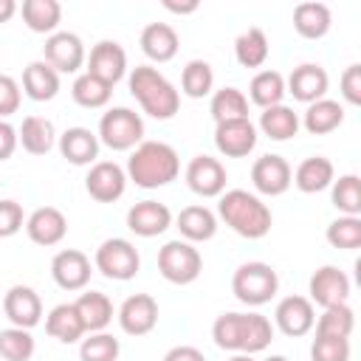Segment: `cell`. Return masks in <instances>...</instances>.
Returning <instances> with one entry per match:
<instances>
[{"label": "cell", "instance_id": "cell-33", "mask_svg": "<svg viewBox=\"0 0 361 361\" xmlns=\"http://www.w3.org/2000/svg\"><path fill=\"white\" fill-rule=\"evenodd\" d=\"M274 338V327L262 313H243L240 319V350L245 355L262 353Z\"/></svg>", "mask_w": 361, "mask_h": 361}, {"label": "cell", "instance_id": "cell-53", "mask_svg": "<svg viewBox=\"0 0 361 361\" xmlns=\"http://www.w3.org/2000/svg\"><path fill=\"white\" fill-rule=\"evenodd\" d=\"M228 361H254V358H251V355H245V353H234Z\"/></svg>", "mask_w": 361, "mask_h": 361}, {"label": "cell", "instance_id": "cell-38", "mask_svg": "<svg viewBox=\"0 0 361 361\" xmlns=\"http://www.w3.org/2000/svg\"><path fill=\"white\" fill-rule=\"evenodd\" d=\"M209 113L214 121L248 118V99L237 87H220V90H214V96L209 102Z\"/></svg>", "mask_w": 361, "mask_h": 361}, {"label": "cell", "instance_id": "cell-45", "mask_svg": "<svg viewBox=\"0 0 361 361\" xmlns=\"http://www.w3.org/2000/svg\"><path fill=\"white\" fill-rule=\"evenodd\" d=\"M310 361H350V338L316 336L310 347Z\"/></svg>", "mask_w": 361, "mask_h": 361}, {"label": "cell", "instance_id": "cell-52", "mask_svg": "<svg viewBox=\"0 0 361 361\" xmlns=\"http://www.w3.org/2000/svg\"><path fill=\"white\" fill-rule=\"evenodd\" d=\"M17 11V3L14 0H0V23H8Z\"/></svg>", "mask_w": 361, "mask_h": 361}, {"label": "cell", "instance_id": "cell-12", "mask_svg": "<svg viewBox=\"0 0 361 361\" xmlns=\"http://www.w3.org/2000/svg\"><path fill=\"white\" fill-rule=\"evenodd\" d=\"M85 189L99 203H116L127 189V172L113 161H96L85 178Z\"/></svg>", "mask_w": 361, "mask_h": 361}, {"label": "cell", "instance_id": "cell-35", "mask_svg": "<svg viewBox=\"0 0 361 361\" xmlns=\"http://www.w3.org/2000/svg\"><path fill=\"white\" fill-rule=\"evenodd\" d=\"M248 96L257 107H274V104H282V96H285V79L279 71H259L251 85H248Z\"/></svg>", "mask_w": 361, "mask_h": 361}, {"label": "cell", "instance_id": "cell-13", "mask_svg": "<svg viewBox=\"0 0 361 361\" xmlns=\"http://www.w3.org/2000/svg\"><path fill=\"white\" fill-rule=\"evenodd\" d=\"M87 73L102 79L104 85H116L118 79H124L127 73V54L116 39H102L90 48V59H87Z\"/></svg>", "mask_w": 361, "mask_h": 361}, {"label": "cell", "instance_id": "cell-22", "mask_svg": "<svg viewBox=\"0 0 361 361\" xmlns=\"http://www.w3.org/2000/svg\"><path fill=\"white\" fill-rule=\"evenodd\" d=\"M59 152L73 166H87L99 158V135L87 127H68L59 135Z\"/></svg>", "mask_w": 361, "mask_h": 361}, {"label": "cell", "instance_id": "cell-37", "mask_svg": "<svg viewBox=\"0 0 361 361\" xmlns=\"http://www.w3.org/2000/svg\"><path fill=\"white\" fill-rule=\"evenodd\" d=\"M234 56L243 68H259L268 59V39L259 28H248L234 39Z\"/></svg>", "mask_w": 361, "mask_h": 361}, {"label": "cell", "instance_id": "cell-49", "mask_svg": "<svg viewBox=\"0 0 361 361\" xmlns=\"http://www.w3.org/2000/svg\"><path fill=\"white\" fill-rule=\"evenodd\" d=\"M17 130L8 124V121H0V161H6V158H11L14 155V149H17Z\"/></svg>", "mask_w": 361, "mask_h": 361}, {"label": "cell", "instance_id": "cell-16", "mask_svg": "<svg viewBox=\"0 0 361 361\" xmlns=\"http://www.w3.org/2000/svg\"><path fill=\"white\" fill-rule=\"evenodd\" d=\"M3 310H6V319L11 322V327H23V330L37 327L42 319V302H39L37 290L28 285L8 288V293L3 296Z\"/></svg>", "mask_w": 361, "mask_h": 361}, {"label": "cell", "instance_id": "cell-32", "mask_svg": "<svg viewBox=\"0 0 361 361\" xmlns=\"http://www.w3.org/2000/svg\"><path fill=\"white\" fill-rule=\"evenodd\" d=\"M293 28L305 39H322L330 31V8L324 3H299L293 8Z\"/></svg>", "mask_w": 361, "mask_h": 361}, {"label": "cell", "instance_id": "cell-42", "mask_svg": "<svg viewBox=\"0 0 361 361\" xmlns=\"http://www.w3.org/2000/svg\"><path fill=\"white\" fill-rule=\"evenodd\" d=\"M34 355V336L23 327L0 330V358L3 361H31Z\"/></svg>", "mask_w": 361, "mask_h": 361}, {"label": "cell", "instance_id": "cell-23", "mask_svg": "<svg viewBox=\"0 0 361 361\" xmlns=\"http://www.w3.org/2000/svg\"><path fill=\"white\" fill-rule=\"evenodd\" d=\"M175 226H178V231L186 243H206L217 231V217L206 206H186L175 217Z\"/></svg>", "mask_w": 361, "mask_h": 361}, {"label": "cell", "instance_id": "cell-9", "mask_svg": "<svg viewBox=\"0 0 361 361\" xmlns=\"http://www.w3.org/2000/svg\"><path fill=\"white\" fill-rule=\"evenodd\" d=\"M42 54L56 73H76L85 62V45L73 31H54L42 45Z\"/></svg>", "mask_w": 361, "mask_h": 361}, {"label": "cell", "instance_id": "cell-28", "mask_svg": "<svg viewBox=\"0 0 361 361\" xmlns=\"http://www.w3.org/2000/svg\"><path fill=\"white\" fill-rule=\"evenodd\" d=\"M73 305H76V310L82 316L85 333H102L113 322V302L102 290H87Z\"/></svg>", "mask_w": 361, "mask_h": 361}, {"label": "cell", "instance_id": "cell-17", "mask_svg": "<svg viewBox=\"0 0 361 361\" xmlns=\"http://www.w3.org/2000/svg\"><path fill=\"white\" fill-rule=\"evenodd\" d=\"M118 324L127 336H147L158 324V302L149 293H133L118 307Z\"/></svg>", "mask_w": 361, "mask_h": 361}, {"label": "cell", "instance_id": "cell-8", "mask_svg": "<svg viewBox=\"0 0 361 361\" xmlns=\"http://www.w3.org/2000/svg\"><path fill=\"white\" fill-rule=\"evenodd\" d=\"M251 183L265 197H279L293 183V169L282 155H259L251 166Z\"/></svg>", "mask_w": 361, "mask_h": 361}, {"label": "cell", "instance_id": "cell-36", "mask_svg": "<svg viewBox=\"0 0 361 361\" xmlns=\"http://www.w3.org/2000/svg\"><path fill=\"white\" fill-rule=\"evenodd\" d=\"M71 96H73V102H76L79 107L99 110V107H104V104L110 102L113 87H110V85H104L102 79H96V76H90V73L85 71L82 76H76V79H73Z\"/></svg>", "mask_w": 361, "mask_h": 361}, {"label": "cell", "instance_id": "cell-47", "mask_svg": "<svg viewBox=\"0 0 361 361\" xmlns=\"http://www.w3.org/2000/svg\"><path fill=\"white\" fill-rule=\"evenodd\" d=\"M23 228V206L17 200H0V237H11Z\"/></svg>", "mask_w": 361, "mask_h": 361}, {"label": "cell", "instance_id": "cell-3", "mask_svg": "<svg viewBox=\"0 0 361 361\" xmlns=\"http://www.w3.org/2000/svg\"><path fill=\"white\" fill-rule=\"evenodd\" d=\"M127 85H130L133 99L141 104V110L158 121L172 118L180 107V93L158 68H149V65L133 68Z\"/></svg>", "mask_w": 361, "mask_h": 361}, {"label": "cell", "instance_id": "cell-26", "mask_svg": "<svg viewBox=\"0 0 361 361\" xmlns=\"http://www.w3.org/2000/svg\"><path fill=\"white\" fill-rule=\"evenodd\" d=\"M178 34L169 23H149L141 31V51L152 62H169L178 54Z\"/></svg>", "mask_w": 361, "mask_h": 361}, {"label": "cell", "instance_id": "cell-44", "mask_svg": "<svg viewBox=\"0 0 361 361\" xmlns=\"http://www.w3.org/2000/svg\"><path fill=\"white\" fill-rule=\"evenodd\" d=\"M121 353V344L118 338H113L110 333H90L82 347H79V358L82 361H116Z\"/></svg>", "mask_w": 361, "mask_h": 361}, {"label": "cell", "instance_id": "cell-50", "mask_svg": "<svg viewBox=\"0 0 361 361\" xmlns=\"http://www.w3.org/2000/svg\"><path fill=\"white\" fill-rule=\"evenodd\" d=\"M164 361H206V355L197 350V347H189V344H180V347H172Z\"/></svg>", "mask_w": 361, "mask_h": 361}, {"label": "cell", "instance_id": "cell-21", "mask_svg": "<svg viewBox=\"0 0 361 361\" xmlns=\"http://www.w3.org/2000/svg\"><path fill=\"white\" fill-rule=\"evenodd\" d=\"M172 226V212L158 200H141L127 212V228L138 237H158Z\"/></svg>", "mask_w": 361, "mask_h": 361}, {"label": "cell", "instance_id": "cell-39", "mask_svg": "<svg viewBox=\"0 0 361 361\" xmlns=\"http://www.w3.org/2000/svg\"><path fill=\"white\" fill-rule=\"evenodd\" d=\"M353 327H355V313H353V307L344 302V305H336V307H324V313H322L319 322H316V336L350 338Z\"/></svg>", "mask_w": 361, "mask_h": 361}, {"label": "cell", "instance_id": "cell-20", "mask_svg": "<svg viewBox=\"0 0 361 361\" xmlns=\"http://www.w3.org/2000/svg\"><path fill=\"white\" fill-rule=\"evenodd\" d=\"M65 231H68V220H65V214H62L59 209H54V206H42V209L31 212L28 220H25V234H28V240L37 243V245H45V248L62 243V240H65Z\"/></svg>", "mask_w": 361, "mask_h": 361}, {"label": "cell", "instance_id": "cell-54", "mask_svg": "<svg viewBox=\"0 0 361 361\" xmlns=\"http://www.w3.org/2000/svg\"><path fill=\"white\" fill-rule=\"evenodd\" d=\"M265 361H288L285 355H271V358H265Z\"/></svg>", "mask_w": 361, "mask_h": 361}, {"label": "cell", "instance_id": "cell-10", "mask_svg": "<svg viewBox=\"0 0 361 361\" xmlns=\"http://www.w3.org/2000/svg\"><path fill=\"white\" fill-rule=\"evenodd\" d=\"M214 147L226 158H245L257 147V127L248 118L217 121V127H214Z\"/></svg>", "mask_w": 361, "mask_h": 361}, {"label": "cell", "instance_id": "cell-14", "mask_svg": "<svg viewBox=\"0 0 361 361\" xmlns=\"http://www.w3.org/2000/svg\"><path fill=\"white\" fill-rule=\"evenodd\" d=\"M307 288H310V302H316L319 307H336L344 305L350 296V276L336 265H322L310 276Z\"/></svg>", "mask_w": 361, "mask_h": 361}, {"label": "cell", "instance_id": "cell-11", "mask_svg": "<svg viewBox=\"0 0 361 361\" xmlns=\"http://www.w3.org/2000/svg\"><path fill=\"white\" fill-rule=\"evenodd\" d=\"M226 180V166L212 155H195L186 166V186L200 197H220Z\"/></svg>", "mask_w": 361, "mask_h": 361}, {"label": "cell", "instance_id": "cell-51", "mask_svg": "<svg viewBox=\"0 0 361 361\" xmlns=\"http://www.w3.org/2000/svg\"><path fill=\"white\" fill-rule=\"evenodd\" d=\"M164 8L172 11V14H192V11H197V0H189V3H172V0H164Z\"/></svg>", "mask_w": 361, "mask_h": 361}, {"label": "cell", "instance_id": "cell-46", "mask_svg": "<svg viewBox=\"0 0 361 361\" xmlns=\"http://www.w3.org/2000/svg\"><path fill=\"white\" fill-rule=\"evenodd\" d=\"M17 110H20V85L11 76L0 73V121H6Z\"/></svg>", "mask_w": 361, "mask_h": 361}, {"label": "cell", "instance_id": "cell-15", "mask_svg": "<svg viewBox=\"0 0 361 361\" xmlns=\"http://www.w3.org/2000/svg\"><path fill=\"white\" fill-rule=\"evenodd\" d=\"M274 322L290 338L307 336L313 330V324H316L313 302L307 296H285V299H279V305L274 310Z\"/></svg>", "mask_w": 361, "mask_h": 361}, {"label": "cell", "instance_id": "cell-18", "mask_svg": "<svg viewBox=\"0 0 361 361\" xmlns=\"http://www.w3.org/2000/svg\"><path fill=\"white\" fill-rule=\"evenodd\" d=\"M51 276L62 290H82L90 282V259L76 248H65L51 259Z\"/></svg>", "mask_w": 361, "mask_h": 361}, {"label": "cell", "instance_id": "cell-30", "mask_svg": "<svg viewBox=\"0 0 361 361\" xmlns=\"http://www.w3.org/2000/svg\"><path fill=\"white\" fill-rule=\"evenodd\" d=\"M54 138H56L54 124H51V118H45V116H25V118H23V127H20V133H17V141H20L23 149L31 152V155H45V152H51V149H54Z\"/></svg>", "mask_w": 361, "mask_h": 361}, {"label": "cell", "instance_id": "cell-4", "mask_svg": "<svg viewBox=\"0 0 361 361\" xmlns=\"http://www.w3.org/2000/svg\"><path fill=\"white\" fill-rule=\"evenodd\" d=\"M276 290H279V276L268 262H243L231 276V293L248 307H259L271 302Z\"/></svg>", "mask_w": 361, "mask_h": 361}, {"label": "cell", "instance_id": "cell-41", "mask_svg": "<svg viewBox=\"0 0 361 361\" xmlns=\"http://www.w3.org/2000/svg\"><path fill=\"white\" fill-rule=\"evenodd\" d=\"M330 186H333V195H330L333 206L347 217H358V212H361V178L358 175H341Z\"/></svg>", "mask_w": 361, "mask_h": 361}, {"label": "cell", "instance_id": "cell-1", "mask_svg": "<svg viewBox=\"0 0 361 361\" xmlns=\"http://www.w3.org/2000/svg\"><path fill=\"white\" fill-rule=\"evenodd\" d=\"M180 158L164 141H141L127 158V178L141 189H158L178 178Z\"/></svg>", "mask_w": 361, "mask_h": 361}, {"label": "cell", "instance_id": "cell-40", "mask_svg": "<svg viewBox=\"0 0 361 361\" xmlns=\"http://www.w3.org/2000/svg\"><path fill=\"white\" fill-rule=\"evenodd\" d=\"M212 85H214L212 65L206 59H189L183 73H180V90L189 99H203L212 93Z\"/></svg>", "mask_w": 361, "mask_h": 361}, {"label": "cell", "instance_id": "cell-19", "mask_svg": "<svg viewBox=\"0 0 361 361\" xmlns=\"http://www.w3.org/2000/svg\"><path fill=\"white\" fill-rule=\"evenodd\" d=\"M327 71L322 65H313V62H305L299 68H293V73L288 76V85H285V93H290L296 102H305V104H313L319 99H324L327 93Z\"/></svg>", "mask_w": 361, "mask_h": 361}, {"label": "cell", "instance_id": "cell-5", "mask_svg": "<svg viewBox=\"0 0 361 361\" xmlns=\"http://www.w3.org/2000/svg\"><path fill=\"white\" fill-rule=\"evenodd\" d=\"M144 141V118L130 107H113L99 121V144L113 152L133 149Z\"/></svg>", "mask_w": 361, "mask_h": 361}, {"label": "cell", "instance_id": "cell-43", "mask_svg": "<svg viewBox=\"0 0 361 361\" xmlns=\"http://www.w3.org/2000/svg\"><path fill=\"white\" fill-rule=\"evenodd\" d=\"M327 243L333 248H341V251H355L361 248V217H347L341 214L338 220H333L327 226Z\"/></svg>", "mask_w": 361, "mask_h": 361}, {"label": "cell", "instance_id": "cell-48", "mask_svg": "<svg viewBox=\"0 0 361 361\" xmlns=\"http://www.w3.org/2000/svg\"><path fill=\"white\" fill-rule=\"evenodd\" d=\"M341 96L347 104H361V65H350L341 73Z\"/></svg>", "mask_w": 361, "mask_h": 361}, {"label": "cell", "instance_id": "cell-29", "mask_svg": "<svg viewBox=\"0 0 361 361\" xmlns=\"http://www.w3.org/2000/svg\"><path fill=\"white\" fill-rule=\"evenodd\" d=\"M341 121H344V107L333 99H319V102L307 104L305 118L299 124H305V130L310 135H327V133L338 130Z\"/></svg>", "mask_w": 361, "mask_h": 361}, {"label": "cell", "instance_id": "cell-34", "mask_svg": "<svg viewBox=\"0 0 361 361\" xmlns=\"http://www.w3.org/2000/svg\"><path fill=\"white\" fill-rule=\"evenodd\" d=\"M62 20V6L56 0H25L23 3V23L34 34H54Z\"/></svg>", "mask_w": 361, "mask_h": 361}, {"label": "cell", "instance_id": "cell-6", "mask_svg": "<svg viewBox=\"0 0 361 361\" xmlns=\"http://www.w3.org/2000/svg\"><path fill=\"white\" fill-rule=\"evenodd\" d=\"M158 271L172 285H189L203 271L200 251L186 240H169L158 251Z\"/></svg>", "mask_w": 361, "mask_h": 361}, {"label": "cell", "instance_id": "cell-27", "mask_svg": "<svg viewBox=\"0 0 361 361\" xmlns=\"http://www.w3.org/2000/svg\"><path fill=\"white\" fill-rule=\"evenodd\" d=\"M23 87L25 96L34 102H51L59 93V73L42 59V62H31L23 71Z\"/></svg>", "mask_w": 361, "mask_h": 361}, {"label": "cell", "instance_id": "cell-7", "mask_svg": "<svg viewBox=\"0 0 361 361\" xmlns=\"http://www.w3.org/2000/svg\"><path fill=\"white\" fill-rule=\"evenodd\" d=\"M96 271H102L107 279H116V282H127L138 274L141 268V257H138V248L124 240V237H110L104 240L99 248H96Z\"/></svg>", "mask_w": 361, "mask_h": 361}, {"label": "cell", "instance_id": "cell-2", "mask_svg": "<svg viewBox=\"0 0 361 361\" xmlns=\"http://www.w3.org/2000/svg\"><path fill=\"white\" fill-rule=\"evenodd\" d=\"M217 214L220 220L237 231L240 237L245 240H259L271 231V209L251 192L245 189H228L220 195V203H217Z\"/></svg>", "mask_w": 361, "mask_h": 361}, {"label": "cell", "instance_id": "cell-24", "mask_svg": "<svg viewBox=\"0 0 361 361\" xmlns=\"http://www.w3.org/2000/svg\"><path fill=\"white\" fill-rule=\"evenodd\" d=\"M333 180H336V169H333V164H330L324 155H310V158H305V161L296 166V172H293V183H296V189L305 192V195H316V192L327 189Z\"/></svg>", "mask_w": 361, "mask_h": 361}, {"label": "cell", "instance_id": "cell-31", "mask_svg": "<svg viewBox=\"0 0 361 361\" xmlns=\"http://www.w3.org/2000/svg\"><path fill=\"white\" fill-rule=\"evenodd\" d=\"M299 127H302L299 116L288 104H274V107H265L259 113V130L271 141H288V138H293L299 133Z\"/></svg>", "mask_w": 361, "mask_h": 361}, {"label": "cell", "instance_id": "cell-25", "mask_svg": "<svg viewBox=\"0 0 361 361\" xmlns=\"http://www.w3.org/2000/svg\"><path fill=\"white\" fill-rule=\"evenodd\" d=\"M45 333L62 344H73L85 336V324H82V316L76 310L73 302H65V305H56L48 319H45Z\"/></svg>", "mask_w": 361, "mask_h": 361}]
</instances>
